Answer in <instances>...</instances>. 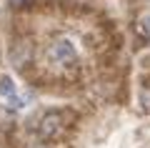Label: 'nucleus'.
Returning <instances> with one entry per match:
<instances>
[{"label": "nucleus", "mask_w": 150, "mask_h": 148, "mask_svg": "<svg viewBox=\"0 0 150 148\" xmlns=\"http://www.w3.org/2000/svg\"><path fill=\"white\" fill-rule=\"evenodd\" d=\"M10 101H13V106H15V108H23V98H18V95H10Z\"/></svg>", "instance_id": "obj_5"}, {"label": "nucleus", "mask_w": 150, "mask_h": 148, "mask_svg": "<svg viewBox=\"0 0 150 148\" xmlns=\"http://www.w3.org/2000/svg\"><path fill=\"white\" fill-rule=\"evenodd\" d=\"M50 58L60 65H70L75 63V45L70 40H58L53 48H50Z\"/></svg>", "instance_id": "obj_1"}, {"label": "nucleus", "mask_w": 150, "mask_h": 148, "mask_svg": "<svg viewBox=\"0 0 150 148\" xmlns=\"http://www.w3.org/2000/svg\"><path fill=\"white\" fill-rule=\"evenodd\" d=\"M58 128H60V116L50 113V116H45L43 123H40V136L50 138V136H55V133H58Z\"/></svg>", "instance_id": "obj_2"}, {"label": "nucleus", "mask_w": 150, "mask_h": 148, "mask_svg": "<svg viewBox=\"0 0 150 148\" xmlns=\"http://www.w3.org/2000/svg\"><path fill=\"white\" fill-rule=\"evenodd\" d=\"M140 33H143V35H150V15L140 18Z\"/></svg>", "instance_id": "obj_4"}, {"label": "nucleus", "mask_w": 150, "mask_h": 148, "mask_svg": "<svg viewBox=\"0 0 150 148\" xmlns=\"http://www.w3.org/2000/svg\"><path fill=\"white\" fill-rule=\"evenodd\" d=\"M0 95H15V83H13V78H8V75L0 78Z\"/></svg>", "instance_id": "obj_3"}, {"label": "nucleus", "mask_w": 150, "mask_h": 148, "mask_svg": "<svg viewBox=\"0 0 150 148\" xmlns=\"http://www.w3.org/2000/svg\"><path fill=\"white\" fill-rule=\"evenodd\" d=\"M10 5H23V3H28V0H8Z\"/></svg>", "instance_id": "obj_6"}]
</instances>
